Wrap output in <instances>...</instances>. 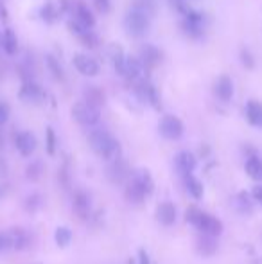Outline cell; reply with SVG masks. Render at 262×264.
I'll list each match as a JSON object with an SVG mask.
<instances>
[{
  "label": "cell",
  "instance_id": "obj_1",
  "mask_svg": "<svg viewBox=\"0 0 262 264\" xmlns=\"http://www.w3.org/2000/svg\"><path fill=\"white\" fill-rule=\"evenodd\" d=\"M155 189V182H153V176L146 167H138V169L131 171L129 178L126 180V189H124V196L129 203H142L149 196Z\"/></svg>",
  "mask_w": 262,
  "mask_h": 264
},
{
  "label": "cell",
  "instance_id": "obj_2",
  "mask_svg": "<svg viewBox=\"0 0 262 264\" xmlns=\"http://www.w3.org/2000/svg\"><path fill=\"white\" fill-rule=\"evenodd\" d=\"M88 142H90V148L94 149V153L97 157L108 160V162L117 157H121V144L106 129H94V131H90Z\"/></svg>",
  "mask_w": 262,
  "mask_h": 264
},
{
  "label": "cell",
  "instance_id": "obj_3",
  "mask_svg": "<svg viewBox=\"0 0 262 264\" xmlns=\"http://www.w3.org/2000/svg\"><path fill=\"white\" fill-rule=\"evenodd\" d=\"M185 219H187V223H190L196 230L203 232V234L219 235L221 232H223V223L215 216H212V214H206L203 212V210H199L198 207H189L187 214H185Z\"/></svg>",
  "mask_w": 262,
  "mask_h": 264
},
{
  "label": "cell",
  "instance_id": "obj_4",
  "mask_svg": "<svg viewBox=\"0 0 262 264\" xmlns=\"http://www.w3.org/2000/svg\"><path fill=\"white\" fill-rule=\"evenodd\" d=\"M149 24H151L149 15L146 11H142V9L135 8V6H131V9L124 17V29L131 38H142L147 33V29H149Z\"/></svg>",
  "mask_w": 262,
  "mask_h": 264
},
{
  "label": "cell",
  "instance_id": "obj_5",
  "mask_svg": "<svg viewBox=\"0 0 262 264\" xmlns=\"http://www.w3.org/2000/svg\"><path fill=\"white\" fill-rule=\"evenodd\" d=\"M72 117L78 120L81 126L90 128V126H95V124L99 122L101 110L92 106V104H88L86 101H79L72 106Z\"/></svg>",
  "mask_w": 262,
  "mask_h": 264
},
{
  "label": "cell",
  "instance_id": "obj_6",
  "mask_svg": "<svg viewBox=\"0 0 262 264\" xmlns=\"http://www.w3.org/2000/svg\"><path fill=\"white\" fill-rule=\"evenodd\" d=\"M131 175V167L122 157H117L110 160L106 167V176L112 183H124Z\"/></svg>",
  "mask_w": 262,
  "mask_h": 264
},
{
  "label": "cell",
  "instance_id": "obj_7",
  "mask_svg": "<svg viewBox=\"0 0 262 264\" xmlns=\"http://www.w3.org/2000/svg\"><path fill=\"white\" fill-rule=\"evenodd\" d=\"M160 135L167 141H178L183 135V122L176 115H163L158 124Z\"/></svg>",
  "mask_w": 262,
  "mask_h": 264
},
{
  "label": "cell",
  "instance_id": "obj_8",
  "mask_svg": "<svg viewBox=\"0 0 262 264\" xmlns=\"http://www.w3.org/2000/svg\"><path fill=\"white\" fill-rule=\"evenodd\" d=\"M181 29H183V33L187 34L189 38H194V40L201 38L203 36V15L198 13V11H194V9H190L189 13L183 17Z\"/></svg>",
  "mask_w": 262,
  "mask_h": 264
},
{
  "label": "cell",
  "instance_id": "obj_9",
  "mask_svg": "<svg viewBox=\"0 0 262 264\" xmlns=\"http://www.w3.org/2000/svg\"><path fill=\"white\" fill-rule=\"evenodd\" d=\"M72 209L74 214L81 219V221H86L92 214V198L90 194L85 191V189H78L74 192L72 196Z\"/></svg>",
  "mask_w": 262,
  "mask_h": 264
},
{
  "label": "cell",
  "instance_id": "obj_10",
  "mask_svg": "<svg viewBox=\"0 0 262 264\" xmlns=\"http://www.w3.org/2000/svg\"><path fill=\"white\" fill-rule=\"evenodd\" d=\"M18 97L27 104H42L45 101V92L38 83L31 79V81H24L20 92H18Z\"/></svg>",
  "mask_w": 262,
  "mask_h": 264
},
{
  "label": "cell",
  "instance_id": "obj_11",
  "mask_svg": "<svg viewBox=\"0 0 262 264\" xmlns=\"http://www.w3.org/2000/svg\"><path fill=\"white\" fill-rule=\"evenodd\" d=\"M131 85L135 83L142 81L144 77H146V67L142 65V61L138 58H126V65H124V76Z\"/></svg>",
  "mask_w": 262,
  "mask_h": 264
},
{
  "label": "cell",
  "instance_id": "obj_12",
  "mask_svg": "<svg viewBox=\"0 0 262 264\" xmlns=\"http://www.w3.org/2000/svg\"><path fill=\"white\" fill-rule=\"evenodd\" d=\"M74 67L78 68V72L86 77H95L99 74V63L86 54H74Z\"/></svg>",
  "mask_w": 262,
  "mask_h": 264
},
{
  "label": "cell",
  "instance_id": "obj_13",
  "mask_svg": "<svg viewBox=\"0 0 262 264\" xmlns=\"http://www.w3.org/2000/svg\"><path fill=\"white\" fill-rule=\"evenodd\" d=\"M138 60L146 67V70H151V68H155L160 65V61H162V52H160L155 45L146 43V45H142V47L138 49Z\"/></svg>",
  "mask_w": 262,
  "mask_h": 264
},
{
  "label": "cell",
  "instance_id": "obj_14",
  "mask_svg": "<svg viewBox=\"0 0 262 264\" xmlns=\"http://www.w3.org/2000/svg\"><path fill=\"white\" fill-rule=\"evenodd\" d=\"M106 58L110 60V63H112L113 70H115L119 76H124L126 54H124V49H122L119 43H108Z\"/></svg>",
  "mask_w": 262,
  "mask_h": 264
},
{
  "label": "cell",
  "instance_id": "obj_15",
  "mask_svg": "<svg viewBox=\"0 0 262 264\" xmlns=\"http://www.w3.org/2000/svg\"><path fill=\"white\" fill-rule=\"evenodd\" d=\"M15 146H17L22 157H31V155L35 153L38 141H36V137L31 131H20L15 137Z\"/></svg>",
  "mask_w": 262,
  "mask_h": 264
},
{
  "label": "cell",
  "instance_id": "obj_16",
  "mask_svg": "<svg viewBox=\"0 0 262 264\" xmlns=\"http://www.w3.org/2000/svg\"><path fill=\"white\" fill-rule=\"evenodd\" d=\"M196 164H198V160H196V157H194L192 153H189V151H180V153L176 155V158H174V166H176L178 175H180L181 178L187 175H192L194 169H196Z\"/></svg>",
  "mask_w": 262,
  "mask_h": 264
},
{
  "label": "cell",
  "instance_id": "obj_17",
  "mask_svg": "<svg viewBox=\"0 0 262 264\" xmlns=\"http://www.w3.org/2000/svg\"><path fill=\"white\" fill-rule=\"evenodd\" d=\"M156 217L163 226H171L172 223L176 221V205L171 201H163L158 205L156 209Z\"/></svg>",
  "mask_w": 262,
  "mask_h": 264
},
{
  "label": "cell",
  "instance_id": "obj_18",
  "mask_svg": "<svg viewBox=\"0 0 262 264\" xmlns=\"http://www.w3.org/2000/svg\"><path fill=\"white\" fill-rule=\"evenodd\" d=\"M196 246L201 255H214L215 250H217V235H210V234H203L199 232V237L196 241Z\"/></svg>",
  "mask_w": 262,
  "mask_h": 264
},
{
  "label": "cell",
  "instance_id": "obj_19",
  "mask_svg": "<svg viewBox=\"0 0 262 264\" xmlns=\"http://www.w3.org/2000/svg\"><path fill=\"white\" fill-rule=\"evenodd\" d=\"M83 101H86L88 104H92V106L95 108H103L104 106V101H106V97H104V92L99 88V86H85V90H83Z\"/></svg>",
  "mask_w": 262,
  "mask_h": 264
},
{
  "label": "cell",
  "instance_id": "obj_20",
  "mask_svg": "<svg viewBox=\"0 0 262 264\" xmlns=\"http://www.w3.org/2000/svg\"><path fill=\"white\" fill-rule=\"evenodd\" d=\"M215 95L217 99H221L223 102L232 101L233 97V83L228 76H221L217 81H215Z\"/></svg>",
  "mask_w": 262,
  "mask_h": 264
},
{
  "label": "cell",
  "instance_id": "obj_21",
  "mask_svg": "<svg viewBox=\"0 0 262 264\" xmlns=\"http://www.w3.org/2000/svg\"><path fill=\"white\" fill-rule=\"evenodd\" d=\"M8 235L11 241V248H15V250H26L31 244V235L24 228H11Z\"/></svg>",
  "mask_w": 262,
  "mask_h": 264
},
{
  "label": "cell",
  "instance_id": "obj_22",
  "mask_svg": "<svg viewBox=\"0 0 262 264\" xmlns=\"http://www.w3.org/2000/svg\"><path fill=\"white\" fill-rule=\"evenodd\" d=\"M246 119L255 128H262V102L253 99L246 102Z\"/></svg>",
  "mask_w": 262,
  "mask_h": 264
},
{
  "label": "cell",
  "instance_id": "obj_23",
  "mask_svg": "<svg viewBox=\"0 0 262 264\" xmlns=\"http://www.w3.org/2000/svg\"><path fill=\"white\" fill-rule=\"evenodd\" d=\"M2 47H4V52L8 56H15L18 52V38L15 31L9 29V27L2 33Z\"/></svg>",
  "mask_w": 262,
  "mask_h": 264
},
{
  "label": "cell",
  "instance_id": "obj_24",
  "mask_svg": "<svg viewBox=\"0 0 262 264\" xmlns=\"http://www.w3.org/2000/svg\"><path fill=\"white\" fill-rule=\"evenodd\" d=\"M183 183H185V189H187V192H189L190 196L194 198V200H199V198H203V183L199 182L198 178L194 175H187L183 176Z\"/></svg>",
  "mask_w": 262,
  "mask_h": 264
},
{
  "label": "cell",
  "instance_id": "obj_25",
  "mask_svg": "<svg viewBox=\"0 0 262 264\" xmlns=\"http://www.w3.org/2000/svg\"><path fill=\"white\" fill-rule=\"evenodd\" d=\"M76 18H78L79 22H83V24L88 26V27L95 26L94 15H92V11L88 9V6H86L83 0H78V2H76Z\"/></svg>",
  "mask_w": 262,
  "mask_h": 264
},
{
  "label": "cell",
  "instance_id": "obj_26",
  "mask_svg": "<svg viewBox=\"0 0 262 264\" xmlns=\"http://www.w3.org/2000/svg\"><path fill=\"white\" fill-rule=\"evenodd\" d=\"M246 173L257 182H262V160L258 157H249L246 160Z\"/></svg>",
  "mask_w": 262,
  "mask_h": 264
},
{
  "label": "cell",
  "instance_id": "obj_27",
  "mask_svg": "<svg viewBox=\"0 0 262 264\" xmlns=\"http://www.w3.org/2000/svg\"><path fill=\"white\" fill-rule=\"evenodd\" d=\"M45 63H47V68L49 72H51V76L56 79V81H63L65 76H63V68H61L60 65V60H56L52 54H47L45 56Z\"/></svg>",
  "mask_w": 262,
  "mask_h": 264
},
{
  "label": "cell",
  "instance_id": "obj_28",
  "mask_svg": "<svg viewBox=\"0 0 262 264\" xmlns=\"http://www.w3.org/2000/svg\"><path fill=\"white\" fill-rule=\"evenodd\" d=\"M58 17H60V9L56 8V6L52 4V2H49V4H45L42 8V18L47 24H52V22H56Z\"/></svg>",
  "mask_w": 262,
  "mask_h": 264
},
{
  "label": "cell",
  "instance_id": "obj_29",
  "mask_svg": "<svg viewBox=\"0 0 262 264\" xmlns=\"http://www.w3.org/2000/svg\"><path fill=\"white\" fill-rule=\"evenodd\" d=\"M70 241H72V232L67 228V226H60L56 230V244L60 248L69 246Z\"/></svg>",
  "mask_w": 262,
  "mask_h": 264
},
{
  "label": "cell",
  "instance_id": "obj_30",
  "mask_svg": "<svg viewBox=\"0 0 262 264\" xmlns=\"http://www.w3.org/2000/svg\"><path fill=\"white\" fill-rule=\"evenodd\" d=\"M56 133H54V129L49 126L47 129H45V146H47V155L49 157H54L56 155Z\"/></svg>",
  "mask_w": 262,
  "mask_h": 264
},
{
  "label": "cell",
  "instance_id": "obj_31",
  "mask_svg": "<svg viewBox=\"0 0 262 264\" xmlns=\"http://www.w3.org/2000/svg\"><path fill=\"white\" fill-rule=\"evenodd\" d=\"M78 38H79V42H81L83 45H85V47H88V49H95L97 45H99V38H97V36H95V34L92 33L90 29L85 31L81 36H78Z\"/></svg>",
  "mask_w": 262,
  "mask_h": 264
},
{
  "label": "cell",
  "instance_id": "obj_32",
  "mask_svg": "<svg viewBox=\"0 0 262 264\" xmlns=\"http://www.w3.org/2000/svg\"><path fill=\"white\" fill-rule=\"evenodd\" d=\"M42 173H43V167H42V162H40V160L29 164V166H27V169H26V176L31 180V182H36V180L42 176Z\"/></svg>",
  "mask_w": 262,
  "mask_h": 264
},
{
  "label": "cell",
  "instance_id": "obj_33",
  "mask_svg": "<svg viewBox=\"0 0 262 264\" xmlns=\"http://www.w3.org/2000/svg\"><path fill=\"white\" fill-rule=\"evenodd\" d=\"M169 4H171V8L174 9V11H178L181 17H185V15L192 9L189 6V0H169Z\"/></svg>",
  "mask_w": 262,
  "mask_h": 264
},
{
  "label": "cell",
  "instance_id": "obj_34",
  "mask_svg": "<svg viewBox=\"0 0 262 264\" xmlns=\"http://www.w3.org/2000/svg\"><path fill=\"white\" fill-rule=\"evenodd\" d=\"M237 205H239V209L242 212H249L251 210V198H249L248 192H241L239 196H237Z\"/></svg>",
  "mask_w": 262,
  "mask_h": 264
},
{
  "label": "cell",
  "instance_id": "obj_35",
  "mask_svg": "<svg viewBox=\"0 0 262 264\" xmlns=\"http://www.w3.org/2000/svg\"><path fill=\"white\" fill-rule=\"evenodd\" d=\"M58 180H60V183L63 185L65 189H69V185H70V169H69L67 164H65L63 167H60V171H58Z\"/></svg>",
  "mask_w": 262,
  "mask_h": 264
},
{
  "label": "cell",
  "instance_id": "obj_36",
  "mask_svg": "<svg viewBox=\"0 0 262 264\" xmlns=\"http://www.w3.org/2000/svg\"><path fill=\"white\" fill-rule=\"evenodd\" d=\"M40 203H42V198H40V194H31V196H27L26 200V209L27 212H36L40 207Z\"/></svg>",
  "mask_w": 262,
  "mask_h": 264
},
{
  "label": "cell",
  "instance_id": "obj_37",
  "mask_svg": "<svg viewBox=\"0 0 262 264\" xmlns=\"http://www.w3.org/2000/svg\"><path fill=\"white\" fill-rule=\"evenodd\" d=\"M241 61H242V65H244L246 68H253L255 67L253 56H251V52H249L248 49H242L241 51Z\"/></svg>",
  "mask_w": 262,
  "mask_h": 264
},
{
  "label": "cell",
  "instance_id": "obj_38",
  "mask_svg": "<svg viewBox=\"0 0 262 264\" xmlns=\"http://www.w3.org/2000/svg\"><path fill=\"white\" fill-rule=\"evenodd\" d=\"M9 113H11V110H9V104H8V102H4V101H0V126H4V124L8 122Z\"/></svg>",
  "mask_w": 262,
  "mask_h": 264
},
{
  "label": "cell",
  "instance_id": "obj_39",
  "mask_svg": "<svg viewBox=\"0 0 262 264\" xmlns=\"http://www.w3.org/2000/svg\"><path fill=\"white\" fill-rule=\"evenodd\" d=\"M11 248V241H9L8 232H0V251H6Z\"/></svg>",
  "mask_w": 262,
  "mask_h": 264
},
{
  "label": "cell",
  "instance_id": "obj_40",
  "mask_svg": "<svg viewBox=\"0 0 262 264\" xmlns=\"http://www.w3.org/2000/svg\"><path fill=\"white\" fill-rule=\"evenodd\" d=\"M95 6L101 13H108L110 11V0H95Z\"/></svg>",
  "mask_w": 262,
  "mask_h": 264
},
{
  "label": "cell",
  "instance_id": "obj_41",
  "mask_svg": "<svg viewBox=\"0 0 262 264\" xmlns=\"http://www.w3.org/2000/svg\"><path fill=\"white\" fill-rule=\"evenodd\" d=\"M251 196H253L255 201L262 203V185H255L253 191H251Z\"/></svg>",
  "mask_w": 262,
  "mask_h": 264
},
{
  "label": "cell",
  "instance_id": "obj_42",
  "mask_svg": "<svg viewBox=\"0 0 262 264\" xmlns=\"http://www.w3.org/2000/svg\"><path fill=\"white\" fill-rule=\"evenodd\" d=\"M138 264H151L149 255H147V251L144 250V248L138 251Z\"/></svg>",
  "mask_w": 262,
  "mask_h": 264
},
{
  "label": "cell",
  "instance_id": "obj_43",
  "mask_svg": "<svg viewBox=\"0 0 262 264\" xmlns=\"http://www.w3.org/2000/svg\"><path fill=\"white\" fill-rule=\"evenodd\" d=\"M0 51H4V47H2V34H0Z\"/></svg>",
  "mask_w": 262,
  "mask_h": 264
},
{
  "label": "cell",
  "instance_id": "obj_44",
  "mask_svg": "<svg viewBox=\"0 0 262 264\" xmlns=\"http://www.w3.org/2000/svg\"><path fill=\"white\" fill-rule=\"evenodd\" d=\"M0 198H2V189H0Z\"/></svg>",
  "mask_w": 262,
  "mask_h": 264
}]
</instances>
